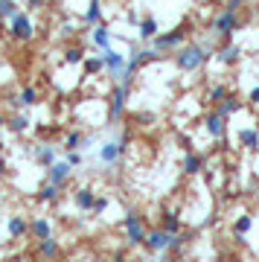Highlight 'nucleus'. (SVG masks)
<instances>
[{
  "label": "nucleus",
  "mask_w": 259,
  "mask_h": 262,
  "mask_svg": "<svg viewBox=\"0 0 259 262\" xmlns=\"http://www.w3.org/2000/svg\"><path fill=\"white\" fill-rule=\"evenodd\" d=\"M207 58H210V53H207L201 44H189V47H184V50L175 56V64L181 67L184 73H195V70H198V67L207 61Z\"/></svg>",
  "instance_id": "obj_1"
},
{
  "label": "nucleus",
  "mask_w": 259,
  "mask_h": 262,
  "mask_svg": "<svg viewBox=\"0 0 259 262\" xmlns=\"http://www.w3.org/2000/svg\"><path fill=\"white\" fill-rule=\"evenodd\" d=\"M125 99H128V84L117 82L111 91V108H108V117H111V122H120L122 114H125Z\"/></svg>",
  "instance_id": "obj_2"
},
{
  "label": "nucleus",
  "mask_w": 259,
  "mask_h": 262,
  "mask_svg": "<svg viewBox=\"0 0 259 262\" xmlns=\"http://www.w3.org/2000/svg\"><path fill=\"white\" fill-rule=\"evenodd\" d=\"M239 29V12L236 9H224L219 18H215L213 24V35L219 38H230V32H236Z\"/></svg>",
  "instance_id": "obj_3"
},
{
  "label": "nucleus",
  "mask_w": 259,
  "mask_h": 262,
  "mask_svg": "<svg viewBox=\"0 0 259 262\" xmlns=\"http://www.w3.org/2000/svg\"><path fill=\"white\" fill-rule=\"evenodd\" d=\"M125 149H128V137H120V140H108L102 143L99 149V160L105 163V166H111V163H117V160L125 155Z\"/></svg>",
  "instance_id": "obj_4"
},
{
  "label": "nucleus",
  "mask_w": 259,
  "mask_h": 262,
  "mask_svg": "<svg viewBox=\"0 0 259 262\" xmlns=\"http://www.w3.org/2000/svg\"><path fill=\"white\" fill-rule=\"evenodd\" d=\"M122 227H125V239L128 245H146V230H143V222H140L137 213H128L122 219Z\"/></svg>",
  "instance_id": "obj_5"
},
{
  "label": "nucleus",
  "mask_w": 259,
  "mask_h": 262,
  "mask_svg": "<svg viewBox=\"0 0 259 262\" xmlns=\"http://www.w3.org/2000/svg\"><path fill=\"white\" fill-rule=\"evenodd\" d=\"M102 58H105V70H108V73L117 79V82H120L122 73H125V67H128V58L120 56V53H117V50H111V47L102 53Z\"/></svg>",
  "instance_id": "obj_6"
},
{
  "label": "nucleus",
  "mask_w": 259,
  "mask_h": 262,
  "mask_svg": "<svg viewBox=\"0 0 259 262\" xmlns=\"http://www.w3.org/2000/svg\"><path fill=\"white\" fill-rule=\"evenodd\" d=\"M12 38H18V41H29L32 38V20H29L27 12H18L12 18Z\"/></svg>",
  "instance_id": "obj_7"
},
{
  "label": "nucleus",
  "mask_w": 259,
  "mask_h": 262,
  "mask_svg": "<svg viewBox=\"0 0 259 262\" xmlns=\"http://www.w3.org/2000/svg\"><path fill=\"white\" fill-rule=\"evenodd\" d=\"M184 38H186V29L184 27H178L172 29V32H166V35H158L155 38V50H175L178 44H184Z\"/></svg>",
  "instance_id": "obj_8"
},
{
  "label": "nucleus",
  "mask_w": 259,
  "mask_h": 262,
  "mask_svg": "<svg viewBox=\"0 0 259 262\" xmlns=\"http://www.w3.org/2000/svg\"><path fill=\"white\" fill-rule=\"evenodd\" d=\"M70 169H73V166H70L67 160H56L53 166L47 169V181H50V184H56V187H61V184L70 178Z\"/></svg>",
  "instance_id": "obj_9"
},
{
  "label": "nucleus",
  "mask_w": 259,
  "mask_h": 262,
  "mask_svg": "<svg viewBox=\"0 0 259 262\" xmlns=\"http://www.w3.org/2000/svg\"><path fill=\"white\" fill-rule=\"evenodd\" d=\"M169 242H172V233H166V230H152V233L146 236V245H148V251H169Z\"/></svg>",
  "instance_id": "obj_10"
},
{
  "label": "nucleus",
  "mask_w": 259,
  "mask_h": 262,
  "mask_svg": "<svg viewBox=\"0 0 259 262\" xmlns=\"http://www.w3.org/2000/svg\"><path fill=\"white\" fill-rule=\"evenodd\" d=\"M224 117L219 111H210L207 114V120H204V125H207V134H210V137H224Z\"/></svg>",
  "instance_id": "obj_11"
},
{
  "label": "nucleus",
  "mask_w": 259,
  "mask_h": 262,
  "mask_svg": "<svg viewBox=\"0 0 259 262\" xmlns=\"http://www.w3.org/2000/svg\"><path fill=\"white\" fill-rule=\"evenodd\" d=\"M239 56H242V47H236V44H227V47H222L219 50V64H224V67H230V64H236L239 61Z\"/></svg>",
  "instance_id": "obj_12"
},
{
  "label": "nucleus",
  "mask_w": 259,
  "mask_h": 262,
  "mask_svg": "<svg viewBox=\"0 0 259 262\" xmlns=\"http://www.w3.org/2000/svg\"><path fill=\"white\" fill-rule=\"evenodd\" d=\"M239 143H242V149L256 151L259 149V131L256 128H242L239 131Z\"/></svg>",
  "instance_id": "obj_13"
},
{
  "label": "nucleus",
  "mask_w": 259,
  "mask_h": 262,
  "mask_svg": "<svg viewBox=\"0 0 259 262\" xmlns=\"http://www.w3.org/2000/svg\"><path fill=\"white\" fill-rule=\"evenodd\" d=\"M73 201H76V207L79 210H93V201H96V192H93L91 187H82L79 192L73 195Z\"/></svg>",
  "instance_id": "obj_14"
},
{
  "label": "nucleus",
  "mask_w": 259,
  "mask_h": 262,
  "mask_svg": "<svg viewBox=\"0 0 259 262\" xmlns=\"http://www.w3.org/2000/svg\"><path fill=\"white\" fill-rule=\"evenodd\" d=\"M38 102V91L32 88V84H27V88H20L18 96H15V102L12 105H24V108H29V105H35Z\"/></svg>",
  "instance_id": "obj_15"
},
{
  "label": "nucleus",
  "mask_w": 259,
  "mask_h": 262,
  "mask_svg": "<svg viewBox=\"0 0 259 262\" xmlns=\"http://www.w3.org/2000/svg\"><path fill=\"white\" fill-rule=\"evenodd\" d=\"M137 35L146 38V41H155V38H158V20L155 18H143L140 20V27H137Z\"/></svg>",
  "instance_id": "obj_16"
},
{
  "label": "nucleus",
  "mask_w": 259,
  "mask_h": 262,
  "mask_svg": "<svg viewBox=\"0 0 259 262\" xmlns=\"http://www.w3.org/2000/svg\"><path fill=\"white\" fill-rule=\"evenodd\" d=\"M29 230L35 233L38 242H41V239H50V233H53V227H50V219H32Z\"/></svg>",
  "instance_id": "obj_17"
},
{
  "label": "nucleus",
  "mask_w": 259,
  "mask_h": 262,
  "mask_svg": "<svg viewBox=\"0 0 259 262\" xmlns=\"http://www.w3.org/2000/svg\"><path fill=\"white\" fill-rule=\"evenodd\" d=\"M6 227H9V236H12V239H20V236L29 230L27 219H20V215H12L9 222H6Z\"/></svg>",
  "instance_id": "obj_18"
},
{
  "label": "nucleus",
  "mask_w": 259,
  "mask_h": 262,
  "mask_svg": "<svg viewBox=\"0 0 259 262\" xmlns=\"http://www.w3.org/2000/svg\"><path fill=\"white\" fill-rule=\"evenodd\" d=\"M201 163H204V160L198 158L195 151H186V155H184V172H186V175H198V172H201Z\"/></svg>",
  "instance_id": "obj_19"
},
{
  "label": "nucleus",
  "mask_w": 259,
  "mask_h": 262,
  "mask_svg": "<svg viewBox=\"0 0 259 262\" xmlns=\"http://www.w3.org/2000/svg\"><path fill=\"white\" fill-rule=\"evenodd\" d=\"M93 44L96 47H102V50H108L111 47V32H108V27H93Z\"/></svg>",
  "instance_id": "obj_20"
},
{
  "label": "nucleus",
  "mask_w": 259,
  "mask_h": 262,
  "mask_svg": "<svg viewBox=\"0 0 259 262\" xmlns=\"http://www.w3.org/2000/svg\"><path fill=\"white\" fill-rule=\"evenodd\" d=\"M239 111H242V102H239V99H233V96L222 99V105H219V114H222L224 120H227V117H233V114H239Z\"/></svg>",
  "instance_id": "obj_21"
},
{
  "label": "nucleus",
  "mask_w": 259,
  "mask_h": 262,
  "mask_svg": "<svg viewBox=\"0 0 259 262\" xmlns=\"http://www.w3.org/2000/svg\"><path fill=\"white\" fill-rule=\"evenodd\" d=\"M35 160L41 163V166L50 169L53 163H56V151L50 149V146H38V149H35Z\"/></svg>",
  "instance_id": "obj_22"
},
{
  "label": "nucleus",
  "mask_w": 259,
  "mask_h": 262,
  "mask_svg": "<svg viewBox=\"0 0 259 262\" xmlns=\"http://www.w3.org/2000/svg\"><path fill=\"white\" fill-rule=\"evenodd\" d=\"M84 20H88L91 27H99V20H102V3L99 0H91V6L84 12Z\"/></svg>",
  "instance_id": "obj_23"
},
{
  "label": "nucleus",
  "mask_w": 259,
  "mask_h": 262,
  "mask_svg": "<svg viewBox=\"0 0 259 262\" xmlns=\"http://www.w3.org/2000/svg\"><path fill=\"white\" fill-rule=\"evenodd\" d=\"M250 227H253V219H250V215H239V219H236L233 230H236V239H239V242H245V233H248Z\"/></svg>",
  "instance_id": "obj_24"
},
{
  "label": "nucleus",
  "mask_w": 259,
  "mask_h": 262,
  "mask_svg": "<svg viewBox=\"0 0 259 262\" xmlns=\"http://www.w3.org/2000/svg\"><path fill=\"white\" fill-rule=\"evenodd\" d=\"M38 251H41V256H44V259H53V256L58 253V242L53 239V236H50V239H41Z\"/></svg>",
  "instance_id": "obj_25"
},
{
  "label": "nucleus",
  "mask_w": 259,
  "mask_h": 262,
  "mask_svg": "<svg viewBox=\"0 0 259 262\" xmlns=\"http://www.w3.org/2000/svg\"><path fill=\"white\" fill-rule=\"evenodd\" d=\"M27 128H29V117L27 114H18V117H12L9 120V131H15V134H24Z\"/></svg>",
  "instance_id": "obj_26"
},
{
  "label": "nucleus",
  "mask_w": 259,
  "mask_h": 262,
  "mask_svg": "<svg viewBox=\"0 0 259 262\" xmlns=\"http://www.w3.org/2000/svg\"><path fill=\"white\" fill-rule=\"evenodd\" d=\"M84 70H88V73H102V70H105V58H102V56L84 58Z\"/></svg>",
  "instance_id": "obj_27"
},
{
  "label": "nucleus",
  "mask_w": 259,
  "mask_h": 262,
  "mask_svg": "<svg viewBox=\"0 0 259 262\" xmlns=\"http://www.w3.org/2000/svg\"><path fill=\"white\" fill-rule=\"evenodd\" d=\"M163 230H166V233H178V230H181V219H178V213L163 215Z\"/></svg>",
  "instance_id": "obj_28"
},
{
  "label": "nucleus",
  "mask_w": 259,
  "mask_h": 262,
  "mask_svg": "<svg viewBox=\"0 0 259 262\" xmlns=\"http://www.w3.org/2000/svg\"><path fill=\"white\" fill-rule=\"evenodd\" d=\"M18 15V6H15V0H0V18H15Z\"/></svg>",
  "instance_id": "obj_29"
},
{
  "label": "nucleus",
  "mask_w": 259,
  "mask_h": 262,
  "mask_svg": "<svg viewBox=\"0 0 259 262\" xmlns=\"http://www.w3.org/2000/svg\"><path fill=\"white\" fill-rule=\"evenodd\" d=\"M64 61H67V64H84V53L79 47H70L64 53Z\"/></svg>",
  "instance_id": "obj_30"
},
{
  "label": "nucleus",
  "mask_w": 259,
  "mask_h": 262,
  "mask_svg": "<svg viewBox=\"0 0 259 262\" xmlns=\"http://www.w3.org/2000/svg\"><path fill=\"white\" fill-rule=\"evenodd\" d=\"M207 99H210V102H222V99H227V88H224V84H215V88H210Z\"/></svg>",
  "instance_id": "obj_31"
},
{
  "label": "nucleus",
  "mask_w": 259,
  "mask_h": 262,
  "mask_svg": "<svg viewBox=\"0 0 259 262\" xmlns=\"http://www.w3.org/2000/svg\"><path fill=\"white\" fill-rule=\"evenodd\" d=\"M56 198H58V187L47 181V187L41 189V201H56Z\"/></svg>",
  "instance_id": "obj_32"
},
{
  "label": "nucleus",
  "mask_w": 259,
  "mask_h": 262,
  "mask_svg": "<svg viewBox=\"0 0 259 262\" xmlns=\"http://www.w3.org/2000/svg\"><path fill=\"white\" fill-rule=\"evenodd\" d=\"M79 143H82V134H79V131H70V134H67V140H64V149L73 151V149H79Z\"/></svg>",
  "instance_id": "obj_33"
},
{
  "label": "nucleus",
  "mask_w": 259,
  "mask_h": 262,
  "mask_svg": "<svg viewBox=\"0 0 259 262\" xmlns=\"http://www.w3.org/2000/svg\"><path fill=\"white\" fill-rule=\"evenodd\" d=\"M184 242H186V239H184L181 233H172V242H169V251H181V248H184Z\"/></svg>",
  "instance_id": "obj_34"
},
{
  "label": "nucleus",
  "mask_w": 259,
  "mask_h": 262,
  "mask_svg": "<svg viewBox=\"0 0 259 262\" xmlns=\"http://www.w3.org/2000/svg\"><path fill=\"white\" fill-rule=\"evenodd\" d=\"M105 210H108V198L96 195V201H93V213H105Z\"/></svg>",
  "instance_id": "obj_35"
},
{
  "label": "nucleus",
  "mask_w": 259,
  "mask_h": 262,
  "mask_svg": "<svg viewBox=\"0 0 259 262\" xmlns=\"http://www.w3.org/2000/svg\"><path fill=\"white\" fill-rule=\"evenodd\" d=\"M67 163H70V166H79V163H82V155H79V151H67Z\"/></svg>",
  "instance_id": "obj_36"
},
{
  "label": "nucleus",
  "mask_w": 259,
  "mask_h": 262,
  "mask_svg": "<svg viewBox=\"0 0 259 262\" xmlns=\"http://www.w3.org/2000/svg\"><path fill=\"white\" fill-rule=\"evenodd\" d=\"M248 99H250L253 105H259V88H253V91H250V94H248Z\"/></svg>",
  "instance_id": "obj_37"
},
{
  "label": "nucleus",
  "mask_w": 259,
  "mask_h": 262,
  "mask_svg": "<svg viewBox=\"0 0 259 262\" xmlns=\"http://www.w3.org/2000/svg\"><path fill=\"white\" fill-rule=\"evenodd\" d=\"M242 3H245V0H227V9H236V12H239Z\"/></svg>",
  "instance_id": "obj_38"
},
{
  "label": "nucleus",
  "mask_w": 259,
  "mask_h": 262,
  "mask_svg": "<svg viewBox=\"0 0 259 262\" xmlns=\"http://www.w3.org/2000/svg\"><path fill=\"white\" fill-rule=\"evenodd\" d=\"M41 3H47V0H29V6H41Z\"/></svg>",
  "instance_id": "obj_39"
},
{
  "label": "nucleus",
  "mask_w": 259,
  "mask_h": 262,
  "mask_svg": "<svg viewBox=\"0 0 259 262\" xmlns=\"http://www.w3.org/2000/svg\"><path fill=\"white\" fill-rule=\"evenodd\" d=\"M114 262H125V259H122V251H117V256H114Z\"/></svg>",
  "instance_id": "obj_40"
},
{
  "label": "nucleus",
  "mask_w": 259,
  "mask_h": 262,
  "mask_svg": "<svg viewBox=\"0 0 259 262\" xmlns=\"http://www.w3.org/2000/svg\"><path fill=\"white\" fill-rule=\"evenodd\" d=\"M3 125H9V122H6V117H0V128H3Z\"/></svg>",
  "instance_id": "obj_41"
},
{
  "label": "nucleus",
  "mask_w": 259,
  "mask_h": 262,
  "mask_svg": "<svg viewBox=\"0 0 259 262\" xmlns=\"http://www.w3.org/2000/svg\"><path fill=\"white\" fill-rule=\"evenodd\" d=\"M3 169H6V160H3V158H0V172H3Z\"/></svg>",
  "instance_id": "obj_42"
},
{
  "label": "nucleus",
  "mask_w": 259,
  "mask_h": 262,
  "mask_svg": "<svg viewBox=\"0 0 259 262\" xmlns=\"http://www.w3.org/2000/svg\"><path fill=\"white\" fill-rule=\"evenodd\" d=\"M0 149H3V137H0Z\"/></svg>",
  "instance_id": "obj_43"
},
{
  "label": "nucleus",
  "mask_w": 259,
  "mask_h": 262,
  "mask_svg": "<svg viewBox=\"0 0 259 262\" xmlns=\"http://www.w3.org/2000/svg\"><path fill=\"white\" fill-rule=\"evenodd\" d=\"M44 262H50V259H44Z\"/></svg>",
  "instance_id": "obj_44"
}]
</instances>
